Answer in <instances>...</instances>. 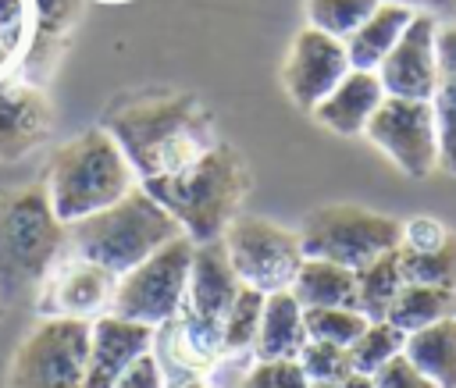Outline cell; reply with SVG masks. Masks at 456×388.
Returning <instances> with one entry per match:
<instances>
[{"label": "cell", "instance_id": "52a82bcc", "mask_svg": "<svg viewBox=\"0 0 456 388\" xmlns=\"http://www.w3.org/2000/svg\"><path fill=\"white\" fill-rule=\"evenodd\" d=\"M89 320L43 317L14 349L7 388H86Z\"/></svg>", "mask_w": 456, "mask_h": 388}, {"label": "cell", "instance_id": "6da1fadb", "mask_svg": "<svg viewBox=\"0 0 456 388\" xmlns=\"http://www.w3.org/2000/svg\"><path fill=\"white\" fill-rule=\"evenodd\" d=\"M100 128L114 135L142 189L189 171L221 142L214 114L192 93H157L110 103Z\"/></svg>", "mask_w": 456, "mask_h": 388}, {"label": "cell", "instance_id": "30bf717a", "mask_svg": "<svg viewBox=\"0 0 456 388\" xmlns=\"http://www.w3.org/2000/svg\"><path fill=\"white\" fill-rule=\"evenodd\" d=\"M363 135L410 178H428L442 164L438 121L431 100L385 96L370 114Z\"/></svg>", "mask_w": 456, "mask_h": 388}, {"label": "cell", "instance_id": "836d02e7", "mask_svg": "<svg viewBox=\"0 0 456 388\" xmlns=\"http://www.w3.org/2000/svg\"><path fill=\"white\" fill-rule=\"evenodd\" d=\"M449 235H452V231H449L442 221H435V217H410V221H403L399 246H406V249H435V246H442Z\"/></svg>", "mask_w": 456, "mask_h": 388}, {"label": "cell", "instance_id": "ac0fdd59", "mask_svg": "<svg viewBox=\"0 0 456 388\" xmlns=\"http://www.w3.org/2000/svg\"><path fill=\"white\" fill-rule=\"evenodd\" d=\"M78 11L82 0H32V43L25 50V82L39 85L53 71L78 21Z\"/></svg>", "mask_w": 456, "mask_h": 388}, {"label": "cell", "instance_id": "8d00e7d4", "mask_svg": "<svg viewBox=\"0 0 456 388\" xmlns=\"http://www.w3.org/2000/svg\"><path fill=\"white\" fill-rule=\"evenodd\" d=\"M399 4H406V7H428V14L431 11H442V14H456V0H399Z\"/></svg>", "mask_w": 456, "mask_h": 388}, {"label": "cell", "instance_id": "4316f807", "mask_svg": "<svg viewBox=\"0 0 456 388\" xmlns=\"http://www.w3.org/2000/svg\"><path fill=\"white\" fill-rule=\"evenodd\" d=\"M399 256V271L406 285H442V288H456V235H449L442 246L435 249H395Z\"/></svg>", "mask_w": 456, "mask_h": 388}, {"label": "cell", "instance_id": "e575fe53", "mask_svg": "<svg viewBox=\"0 0 456 388\" xmlns=\"http://www.w3.org/2000/svg\"><path fill=\"white\" fill-rule=\"evenodd\" d=\"M374 388H438L431 377H424L406 356H395L392 363H385L374 377H370Z\"/></svg>", "mask_w": 456, "mask_h": 388}, {"label": "cell", "instance_id": "7c38bea8", "mask_svg": "<svg viewBox=\"0 0 456 388\" xmlns=\"http://www.w3.org/2000/svg\"><path fill=\"white\" fill-rule=\"evenodd\" d=\"M378 78L385 96L406 100H431L438 89V18L417 11L399 43L378 64Z\"/></svg>", "mask_w": 456, "mask_h": 388}, {"label": "cell", "instance_id": "f35d334b", "mask_svg": "<svg viewBox=\"0 0 456 388\" xmlns=\"http://www.w3.org/2000/svg\"><path fill=\"white\" fill-rule=\"evenodd\" d=\"M167 388H210L203 377H182V381H171Z\"/></svg>", "mask_w": 456, "mask_h": 388}, {"label": "cell", "instance_id": "ba28073f", "mask_svg": "<svg viewBox=\"0 0 456 388\" xmlns=\"http://www.w3.org/2000/svg\"><path fill=\"white\" fill-rule=\"evenodd\" d=\"M192 249H196V242L189 235H178L167 246H160L153 256H146L139 267L121 274L114 281L110 313L146 324V327L167 324L178 313V306L185 303Z\"/></svg>", "mask_w": 456, "mask_h": 388}, {"label": "cell", "instance_id": "d590c367", "mask_svg": "<svg viewBox=\"0 0 456 388\" xmlns=\"http://www.w3.org/2000/svg\"><path fill=\"white\" fill-rule=\"evenodd\" d=\"M110 388H167V377H164L160 360H157L153 349H150V352H142Z\"/></svg>", "mask_w": 456, "mask_h": 388}, {"label": "cell", "instance_id": "1f68e13d", "mask_svg": "<svg viewBox=\"0 0 456 388\" xmlns=\"http://www.w3.org/2000/svg\"><path fill=\"white\" fill-rule=\"evenodd\" d=\"M242 388H310V377L299 360H256L246 370Z\"/></svg>", "mask_w": 456, "mask_h": 388}, {"label": "cell", "instance_id": "e0dca14e", "mask_svg": "<svg viewBox=\"0 0 456 388\" xmlns=\"http://www.w3.org/2000/svg\"><path fill=\"white\" fill-rule=\"evenodd\" d=\"M385 100V85L378 78V71H360L349 68L342 75V82L310 110L317 117V125H324L335 135H363L370 114L381 107Z\"/></svg>", "mask_w": 456, "mask_h": 388}, {"label": "cell", "instance_id": "7a4b0ae2", "mask_svg": "<svg viewBox=\"0 0 456 388\" xmlns=\"http://www.w3.org/2000/svg\"><path fill=\"white\" fill-rule=\"evenodd\" d=\"M46 196L61 224H75L96 210L118 203L132 185L135 171L107 128H86L61 142L46 167Z\"/></svg>", "mask_w": 456, "mask_h": 388}, {"label": "cell", "instance_id": "603a6c76", "mask_svg": "<svg viewBox=\"0 0 456 388\" xmlns=\"http://www.w3.org/2000/svg\"><path fill=\"white\" fill-rule=\"evenodd\" d=\"M438 121L442 167L456 174V21L438 25V89L431 96Z\"/></svg>", "mask_w": 456, "mask_h": 388}, {"label": "cell", "instance_id": "484cf974", "mask_svg": "<svg viewBox=\"0 0 456 388\" xmlns=\"http://www.w3.org/2000/svg\"><path fill=\"white\" fill-rule=\"evenodd\" d=\"M403 349H406V331H399L392 320H367V327L360 331V338L349 345L353 374L374 377L385 363H392L395 356H403Z\"/></svg>", "mask_w": 456, "mask_h": 388}, {"label": "cell", "instance_id": "74e56055", "mask_svg": "<svg viewBox=\"0 0 456 388\" xmlns=\"http://www.w3.org/2000/svg\"><path fill=\"white\" fill-rule=\"evenodd\" d=\"M338 388H374V384H370V377H363V374H349Z\"/></svg>", "mask_w": 456, "mask_h": 388}, {"label": "cell", "instance_id": "7402d4cb", "mask_svg": "<svg viewBox=\"0 0 456 388\" xmlns=\"http://www.w3.org/2000/svg\"><path fill=\"white\" fill-rule=\"evenodd\" d=\"M403 356L438 388H456V317L410 331Z\"/></svg>", "mask_w": 456, "mask_h": 388}, {"label": "cell", "instance_id": "5bb4252c", "mask_svg": "<svg viewBox=\"0 0 456 388\" xmlns=\"http://www.w3.org/2000/svg\"><path fill=\"white\" fill-rule=\"evenodd\" d=\"M50 100L32 82H4L0 85V164H14L28 157L50 135Z\"/></svg>", "mask_w": 456, "mask_h": 388}, {"label": "cell", "instance_id": "ab89813d", "mask_svg": "<svg viewBox=\"0 0 456 388\" xmlns=\"http://www.w3.org/2000/svg\"><path fill=\"white\" fill-rule=\"evenodd\" d=\"M310 388H338V384H310Z\"/></svg>", "mask_w": 456, "mask_h": 388}, {"label": "cell", "instance_id": "ffe728a7", "mask_svg": "<svg viewBox=\"0 0 456 388\" xmlns=\"http://www.w3.org/2000/svg\"><path fill=\"white\" fill-rule=\"evenodd\" d=\"M413 7L399 4V0H381L370 18L349 36L342 39L346 43V53H349V64L360 68V71H378V64L388 57V50L399 43V36L406 32V25L413 21Z\"/></svg>", "mask_w": 456, "mask_h": 388}, {"label": "cell", "instance_id": "44dd1931", "mask_svg": "<svg viewBox=\"0 0 456 388\" xmlns=\"http://www.w3.org/2000/svg\"><path fill=\"white\" fill-rule=\"evenodd\" d=\"M289 292L299 299L303 310H310V306H353L356 310V271L331 263V260L306 256L299 263Z\"/></svg>", "mask_w": 456, "mask_h": 388}, {"label": "cell", "instance_id": "8992f818", "mask_svg": "<svg viewBox=\"0 0 456 388\" xmlns=\"http://www.w3.org/2000/svg\"><path fill=\"white\" fill-rule=\"evenodd\" d=\"M403 221L356 206V203H328L303 217L299 224V246L303 256L331 260L349 271L367 267L370 260L399 249Z\"/></svg>", "mask_w": 456, "mask_h": 388}, {"label": "cell", "instance_id": "60d3db41", "mask_svg": "<svg viewBox=\"0 0 456 388\" xmlns=\"http://www.w3.org/2000/svg\"><path fill=\"white\" fill-rule=\"evenodd\" d=\"M0 310H4V306H0Z\"/></svg>", "mask_w": 456, "mask_h": 388}, {"label": "cell", "instance_id": "f546056e", "mask_svg": "<svg viewBox=\"0 0 456 388\" xmlns=\"http://www.w3.org/2000/svg\"><path fill=\"white\" fill-rule=\"evenodd\" d=\"M303 320H306L310 338L331 342L342 349H349L360 338V331L367 327V317L353 306H310V310H303Z\"/></svg>", "mask_w": 456, "mask_h": 388}, {"label": "cell", "instance_id": "d6a6232c", "mask_svg": "<svg viewBox=\"0 0 456 388\" xmlns=\"http://www.w3.org/2000/svg\"><path fill=\"white\" fill-rule=\"evenodd\" d=\"M28 21V0H0V71L18 57Z\"/></svg>", "mask_w": 456, "mask_h": 388}, {"label": "cell", "instance_id": "f1b7e54d", "mask_svg": "<svg viewBox=\"0 0 456 388\" xmlns=\"http://www.w3.org/2000/svg\"><path fill=\"white\" fill-rule=\"evenodd\" d=\"M381 0H306V21L335 39H349Z\"/></svg>", "mask_w": 456, "mask_h": 388}, {"label": "cell", "instance_id": "277c9868", "mask_svg": "<svg viewBox=\"0 0 456 388\" xmlns=\"http://www.w3.org/2000/svg\"><path fill=\"white\" fill-rule=\"evenodd\" d=\"M146 192L182 224L192 242H214L224 235L228 221L239 217V206L249 192V171L242 153L221 139L189 171L146 185Z\"/></svg>", "mask_w": 456, "mask_h": 388}, {"label": "cell", "instance_id": "83f0119b", "mask_svg": "<svg viewBox=\"0 0 456 388\" xmlns=\"http://www.w3.org/2000/svg\"><path fill=\"white\" fill-rule=\"evenodd\" d=\"M264 292L242 285L235 303L228 306L224 320H221V345H224V356H235V352H253V342H256V327H260V313H264Z\"/></svg>", "mask_w": 456, "mask_h": 388}, {"label": "cell", "instance_id": "4fadbf2b", "mask_svg": "<svg viewBox=\"0 0 456 388\" xmlns=\"http://www.w3.org/2000/svg\"><path fill=\"white\" fill-rule=\"evenodd\" d=\"M153 331L146 324L100 313L89 320V363H86V388H110L142 352L153 349Z\"/></svg>", "mask_w": 456, "mask_h": 388}, {"label": "cell", "instance_id": "d4e9b609", "mask_svg": "<svg viewBox=\"0 0 456 388\" xmlns=\"http://www.w3.org/2000/svg\"><path fill=\"white\" fill-rule=\"evenodd\" d=\"M403 285L406 281L399 271V256L392 249V253H385V256H378L356 271V310L367 320H385Z\"/></svg>", "mask_w": 456, "mask_h": 388}, {"label": "cell", "instance_id": "d6986e66", "mask_svg": "<svg viewBox=\"0 0 456 388\" xmlns=\"http://www.w3.org/2000/svg\"><path fill=\"white\" fill-rule=\"evenodd\" d=\"M306 338L310 335H306V320H303L299 299L289 288L271 292L264 299V313H260L253 356L256 360H296L299 349L306 345Z\"/></svg>", "mask_w": 456, "mask_h": 388}, {"label": "cell", "instance_id": "9a60e30c", "mask_svg": "<svg viewBox=\"0 0 456 388\" xmlns=\"http://www.w3.org/2000/svg\"><path fill=\"white\" fill-rule=\"evenodd\" d=\"M110 295H114V274L82 260V256H75L71 263H61V271L53 278L46 274L39 310H43V317L89 320L103 306H110Z\"/></svg>", "mask_w": 456, "mask_h": 388}, {"label": "cell", "instance_id": "2e32d148", "mask_svg": "<svg viewBox=\"0 0 456 388\" xmlns=\"http://www.w3.org/2000/svg\"><path fill=\"white\" fill-rule=\"evenodd\" d=\"M242 281L239 274L232 271V260L224 253V242L214 238V242H196L192 249V263H189V288H185V306L203 317L207 324H217L224 320L228 306L235 303Z\"/></svg>", "mask_w": 456, "mask_h": 388}, {"label": "cell", "instance_id": "4dcf8cb0", "mask_svg": "<svg viewBox=\"0 0 456 388\" xmlns=\"http://www.w3.org/2000/svg\"><path fill=\"white\" fill-rule=\"evenodd\" d=\"M296 360H299L303 374L310 377V384H342V381L353 374L349 349L331 345V342L306 338V345L299 349V356H296Z\"/></svg>", "mask_w": 456, "mask_h": 388}, {"label": "cell", "instance_id": "8fae6325", "mask_svg": "<svg viewBox=\"0 0 456 388\" xmlns=\"http://www.w3.org/2000/svg\"><path fill=\"white\" fill-rule=\"evenodd\" d=\"M349 68L353 64H349L346 43L306 25L292 36V46L281 64V85L299 110H314L342 82Z\"/></svg>", "mask_w": 456, "mask_h": 388}, {"label": "cell", "instance_id": "5b68a950", "mask_svg": "<svg viewBox=\"0 0 456 388\" xmlns=\"http://www.w3.org/2000/svg\"><path fill=\"white\" fill-rule=\"evenodd\" d=\"M64 242L68 224L57 221L43 182L0 189V303L46 281Z\"/></svg>", "mask_w": 456, "mask_h": 388}, {"label": "cell", "instance_id": "9c48e42d", "mask_svg": "<svg viewBox=\"0 0 456 388\" xmlns=\"http://www.w3.org/2000/svg\"><path fill=\"white\" fill-rule=\"evenodd\" d=\"M221 242L239 281L264 295L289 288L299 263L306 260L299 235L267 217H232Z\"/></svg>", "mask_w": 456, "mask_h": 388}, {"label": "cell", "instance_id": "cb8c5ba5", "mask_svg": "<svg viewBox=\"0 0 456 388\" xmlns=\"http://www.w3.org/2000/svg\"><path fill=\"white\" fill-rule=\"evenodd\" d=\"M456 317V288H442V285H403L388 317L399 331H420L435 320Z\"/></svg>", "mask_w": 456, "mask_h": 388}, {"label": "cell", "instance_id": "3957f363", "mask_svg": "<svg viewBox=\"0 0 456 388\" xmlns=\"http://www.w3.org/2000/svg\"><path fill=\"white\" fill-rule=\"evenodd\" d=\"M178 235H185L182 224L139 182L107 210L68 224V242L75 256L110 271L114 278L128 274Z\"/></svg>", "mask_w": 456, "mask_h": 388}]
</instances>
